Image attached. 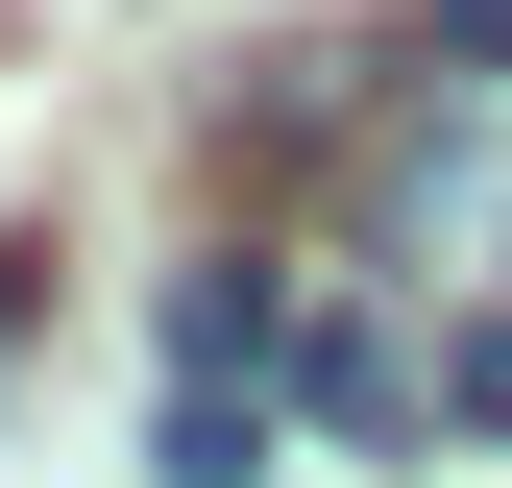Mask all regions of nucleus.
<instances>
[{"instance_id":"nucleus-3","label":"nucleus","mask_w":512,"mask_h":488,"mask_svg":"<svg viewBox=\"0 0 512 488\" xmlns=\"http://www.w3.org/2000/svg\"><path fill=\"white\" fill-rule=\"evenodd\" d=\"M147 488H269V391H171V440H147Z\"/></svg>"},{"instance_id":"nucleus-4","label":"nucleus","mask_w":512,"mask_h":488,"mask_svg":"<svg viewBox=\"0 0 512 488\" xmlns=\"http://www.w3.org/2000/svg\"><path fill=\"white\" fill-rule=\"evenodd\" d=\"M415 74H439V98H488V122H512V0H415Z\"/></svg>"},{"instance_id":"nucleus-2","label":"nucleus","mask_w":512,"mask_h":488,"mask_svg":"<svg viewBox=\"0 0 512 488\" xmlns=\"http://www.w3.org/2000/svg\"><path fill=\"white\" fill-rule=\"evenodd\" d=\"M171 366H196V391H244V366H293V293H269V244L171 269Z\"/></svg>"},{"instance_id":"nucleus-1","label":"nucleus","mask_w":512,"mask_h":488,"mask_svg":"<svg viewBox=\"0 0 512 488\" xmlns=\"http://www.w3.org/2000/svg\"><path fill=\"white\" fill-rule=\"evenodd\" d=\"M293 415H317L342 464H415V440H439V366L366 318V293H317V318H293Z\"/></svg>"},{"instance_id":"nucleus-5","label":"nucleus","mask_w":512,"mask_h":488,"mask_svg":"<svg viewBox=\"0 0 512 488\" xmlns=\"http://www.w3.org/2000/svg\"><path fill=\"white\" fill-rule=\"evenodd\" d=\"M439 440H512V318H464V342H439Z\"/></svg>"}]
</instances>
